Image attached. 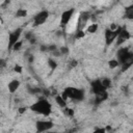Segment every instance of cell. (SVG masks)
<instances>
[{
  "label": "cell",
  "mask_w": 133,
  "mask_h": 133,
  "mask_svg": "<svg viewBox=\"0 0 133 133\" xmlns=\"http://www.w3.org/2000/svg\"><path fill=\"white\" fill-rule=\"evenodd\" d=\"M119 65H123L125 63H133V53L128 48H119L116 52V58H115Z\"/></svg>",
  "instance_id": "3957f363"
},
{
  "label": "cell",
  "mask_w": 133,
  "mask_h": 133,
  "mask_svg": "<svg viewBox=\"0 0 133 133\" xmlns=\"http://www.w3.org/2000/svg\"><path fill=\"white\" fill-rule=\"evenodd\" d=\"M74 15H75V8H69L63 10L60 16V25L62 27L69 26V24L72 22L74 18Z\"/></svg>",
  "instance_id": "5b68a950"
},
{
  "label": "cell",
  "mask_w": 133,
  "mask_h": 133,
  "mask_svg": "<svg viewBox=\"0 0 133 133\" xmlns=\"http://www.w3.org/2000/svg\"><path fill=\"white\" fill-rule=\"evenodd\" d=\"M123 27H118L116 30H110L109 28H106L104 31V38H105V43L106 45H111L117 37V35L119 34L121 30Z\"/></svg>",
  "instance_id": "8992f818"
},
{
  "label": "cell",
  "mask_w": 133,
  "mask_h": 133,
  "mask_svg": "<svg viewBox=\"0 0 133 133\" xmlns=\"http://www.w3.org/2000/svg\"><path fill=\"white\" fill-rule=\"evenodd\" d=\"M100 81H101V84L103 85V87L105 89H107L108 87L111 86V80L109 78H103V79H100Z\"/></svg>",
  "instance_id": "4fadbf2b"
},
{
  "label": "cell",
  "mask_w": 133,
  "mask_h": 133,
  "mask_svg": "<svg viewBox=\"0 0 133 133\" xmlns=\"http://www.w3.org/2000/svg\"><path fill=\"white\" fill-rule=\"evenodd\" d=\"M76 64H77V61L76 60H72V62L70 63V68H75Z\"/></svg>",
  "instance_id": "d4e9b609"
},
{
  "label": "cell",
  "mask_w": 133,
  "mask_h": 133,
  "mask_svg": "<svg viewBox=\"0 0 133 133\" xmlns=\"http://www.w3.org/2000/svg\"><path fill=\"white\" fill-rule=\"evenodd\" d=\"M14 71H15L16 73H19V74H21V73H22V66H21V65H19V64H17V65H15V68H14Z\"/></svg>",
  "instance_id": "603a6c76"
},
{
  "label": "cell",
  "mask_w": 133,
  "mask_h": 133,
  "mask_svg": "<svg viewBox=\"0 0 133 133\" xmlns=\"http://www.w3.org/2000/svg\"><path fill=\"white\" fill-rule=\"evenodd\" d=\"M49 11L44 9V10H41L38 11L34 17H33V25L34 26H41L43 24L46 23V21L49 19Z\"/></svg>",
  "instance_id": "ba28073f"
},
{
  "label": "cell",
  "mask_w": 133,
  "mask_h": 133,
  "mask_svg": "<svg viewBox=\"0 0 133 133\" xmlns=\"http://www.w3.org/2000/svg\"><path fill=\"white\" fill-rule=\"evenodd\" d=\"M55 102H56V104H57L60 108H62V109L66 107V101H65V100H63V99H62V97H61L60 95L55 96Z\"/></svg>",
  "instance_id": "8fae6325"
},
{
  "label": "cell",
  "mask_w": 133,
  "mask_h": 133,
  "mask_svg": "<svg viewBox=\"0 0 133 133\" xmlns=\"http://www.w3.org/2000/svg\"><path fill=\"white\" fill-rule=\"evenodd\" d=\"M48 64H49V66L51 68V70L53 71V70H55L56 68H57V62H56V60H54L53 58H49V60H48Z\"/></svg>",
  "instance_id": "2e32d148"
},
{
  "label": "cell",
  "mask_w": 133,
  "mask_h": 133,
  "mask_svg": "<svg viewBox=\"0 0 133 133\" xmlns=\"http://www.w3.org/2000/svg\"><path fill=\"white\" fill-rule=\"evenodd\" d=\"M20 86H21L20 80H18V79H12V80H10V81L8 82V84H7V89H8V91H9L10 94H14V92H16V91L20 88Z\"/></svg>",
  "instance_id": "30bf717a"
},
{
  "label": "cell",
  "mask_w": 133,
  "mask_h": 133,
  "mask_svg": "<svg viewBox=\"0 0 133 133\" xmlns=\"http://www.w3.org/2000/svg\"><path fill=\"white\" fill-rule=\"evenodd\" d=\"M108 66H109L110 69H115V68L119 66V63H118V61H117L115 58H112V59L108 60Z\"/></svg>",
  "instance_id": "9a60e30c"
},
{
  "label": "cell",
  "mask_w": 133,
  "mask_h": 133,
  "mask_svg": "<svg viewBox=\"0 0 133 133\" xmlns=\"http://www.w3.org/2000/svg\"><path fill=\"white\" fill-rule=\"evenodd\" d=\"M63 109H64V113H65V115H68V116H73L74 113H75V111H74L73 108L65 107V108H63Z\"/></svg>",
  "instance_id": "d6986e66"
},
{
  "label": "cell",
  "mask_w": 133,
  "mask_h": 133,
  "mask_svg": "<svg viewBox=\"0 0 133 133\" xmlns=\"http://www.w3.org/2000/svg\"><path fill=\"white\" fill-rule=\"evenodd\" d=\"M59 52H60V55H63V54L69 52V49H68V47H61L59 49Z\"/></svg>",
  "instance_id": "7402d4cb"
},
{
  "label": "cell",
  "mask_w": 133,
  "mask_h": 133,
  "mask_svg": "<svg viewBox=\"0 0 133 133\" xmlns=\"http://www.w3.org/2000/svg\"><path fill=\"white\" fill-rule=\"evenodd\" d=\"M0 26H1V22H0Z\"/></svg>",
  "instance_id": "4316f807"
},
{
  "label": "cell",
  "mask_w": 133,
  "mask_h": 133,
  "mask_svg": "<svg viewBox=\"0 0 133 133\" xmlns=\"http://www.w3.org/2000/svg\"><path fill=\"white\" fill-rule=\"evenodd\" d=\"M98 29H99L98 24H97V23H91V24L87 25V27H86V32H87V33H96V32L98 31Z\"/></svg>",
  "instance_id": "7c38bea8"
},
{
  "label": "cell",
  "mask_w": 133,
  "mask_h": 133,
  "mask_svg": "<svg viewBox=\"0 0 133 133\" xmlns=\"http://www.w3.org/2000/svg\"><path fill=\"white\" fill-rule=\"evenodd\" d=\"M48 133H58V132H50V131H49Z\"/></svg>",
  "instance_id": "484cf974"
},
{
  "label": "cell",
  "mask_w": 133,
  "mask_h": 133,
  "mask_svg": "<svg viewBox=\"0 0 133 133\" xmlns=\"http://www.w3.org/2000/svg\"><path fill=\"white\" fill-rule=\"evenodd\" d=\"M22 46H23V42H22V41H19L18 43H16V44L12 46L11 49H12L14 51H19V50L22 48Z\"/></svg>",
  "instance_id": "ac0fdd59"
},
{
  "label": "cell",
  "mask_w": 133,
  "mask_h": 133,
  "mask_svg": "<svg viewBox=\"0 0 133 133\" xmlns=\"http://www.w3.org/2000/svg\"><path fill=\"white\" fill-rule=\"evenodd\" d=\"M27 10L26 9H24V8H19L18 10H17V12H16V17L17 18H24V17H26L27 16Z\"/></svg>",
  "instance_id": "5bb4252c"
},
{
  "label": "cell",
  "mask_w": 133,
  "mask_h": 133,
  "mask_svg": "<svg viewBox=\"0 0 133 133\" xmlns=\"http://www.w3.org/2000/svg\"><path fill=\"white\" fill-rule=\"evenodd\" d=\"M6 65V61L2 58H0V68H4Z\"/></svg>",
  "instance_id": "cb8c5ba5"
},
{
  "label": "cell",
  "mask_w": 133,
  "mask_h": 133,
  "mask_svg": "<svg viewBox=\"0 0 133 133\" xmlns=\"http://www.w3.org/2000/svg\"><path fill=\"white\" fill-rule=\"evenodd\" d=\"M84 29H76L75 31V38H81L84 36Z\"/></svg>",
  "instance_id": "e0dca14e"
},
{
  "label": "cell",
  "mask_w": 133,
  "mask_h": 133,
  "mask_svg": "<svg viewBox=\"0 0 133 133\" xmlns=\"http://www.w3.org/2000/svg\"><path fill=\"white\" fill-rule=\"evenodd\" d=\"M63 100L68 102V100H74V101H82L84 99V90L78 87L69 86L64 88L62 94L60 95Z\"/></svg>",
  "instance_id": "7a4b0ae2"
},
{
  "label": "cell",
  "mask_w": 133,
  "mask_h": 133,
  "mask_svg": "<svg viewBox=\"0 0 133 133\" xmlns=\"http://www.w3.org/2000/svg\"><path fill=\"white\" fill-rule=\"evenodd\" d=\"M92 133H107V129H106V128H102V127H100V128L95 129Z\"/></svg>",
  "instance_id": "44dd1931"
},
{
  "label": "cell",
  "mask_w": 133,
  "mask_h": 133,
  "mask_svg": "<svg viewBox=\"0 0 133 133\" xmlns=\"http://www.w3.org/2000/svg\"><path fill=\"white\" fill-rule=\"evenodd\" d=\"M22 33H23V28L18 27L8 34V49H11L12 46L20 41V37H21Z\"/></svg>",
  "instance_id": "52a82bcc"
},
{
  "label": "cell",
  "mask_w": 133,
  "mask_h": 133,
  "mask_svg": "<svg viewBox=\"0 0 133 133\" xmlns=\"http://www.w3.org/2000/svg\"><path fill=\"white\" fill-rule=\"evenodd\" d=\"M130 36H131V34H130V32L127 30V29H125L124 27L122 28V30H121V32H119V34L117 35V37H116V44H117V46H121L122 44H124L125 42H127L129 38H130Z\"/></svg>",
  "instance_id": "9c48e42d"
},
{
  "label": "cell",
  "mask_w": 133,
  "mask_h": 133,
  "mask_svg": "<svg viewBox=\"0 0 133 133\" xmlns=\"http://www.w3.org/2000/svg\"><path fill=\"white\" fill-rule=\"evenodd\" d=\"M126 17H127L128 19H132V18H133V8H132V7L126 9Z\"/></svg>",
  "instance_id": "ffe728a7"
},
{
  "label": "cell",
  "mask_w": 133,
  "mask_h": 133,
  "mask_svg": "<svg viewBox=\"0 0 133 133\" xmlns=\"http://www.w3.org/2000/svg\"><path fill=\"white\" fill-rule=\"evenodd\" d=\"M54 127V123L49 119H39L35 123V130L37 133L49 132Z\"/></svg>",
  "instance_id": "277c9868"
},
{
  "label": "cell",
  "mask_w": 133,
  "mask_h": 133,
  "mask_svg": "<svg viewBox=\"0 0 133 133\" xmlns=\"http://www.w3.org/2000/svg\"><path fill=\"white\" fill-rule=\"evenodd\" d=\"M30 110L43 116H49L52 112V105L47 99L42 98L30 105Z\"/></svg>",
  "instance_id": "6da1fadb"
}]
</instances>
